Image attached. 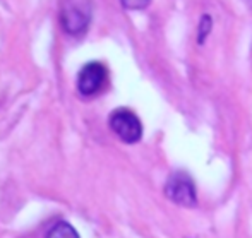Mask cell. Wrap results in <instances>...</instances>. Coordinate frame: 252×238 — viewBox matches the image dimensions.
Instances as JSON below:
<instances>
[{"instance_id": "6da1fadb", "label": "cell", "mask_w": 252, "mask_h": 238, "mask_svg": "<svg viewBox=\"0 0 252 238\" xmlns=\"http://www.w3.org/2000/svg\"><path fill=\"white\" fill-rule=\"evenodd\" d=\"M91 17H93L91 0H60V26L70 36H81L83 33H86Z\"/></svg>"}, {"instance_id": "7a4b0ae2", "label": "cell", "mask_w": 252, "mask_h": 238, "mask_svg": "<svg viewBox=\"0 0 252 238\" xmlns=\"http://www.w3.org/2000/svg\"><path fill=\"white\" fill-rule=\"evenodd\" d=\"M110 129L120 141L134 144L143 137V125L134 112L127 108H119L110 115Z\"/></svg>"}, {"instance_id": "3957f363", "label": "cell", "mask_w": 252, "mask_h": 238, "mask_svg": "<svg viewBox=\"0 0 252 238\" xmlns=\"http://www.w3.org/2000/svg\"><path fill=\"white\" fill-rule=\"evenodd\" d=\"M165 194L170 201L182 208H194L197 204L196 187L190 177L184 172H175L165 185Z\"/></svg>"}, {"instance_id": "277c9868", "label": "cell", "mask_w": 252, "mask_h": 238, "mask_svg": "<svg viewBox=\"0 0 252 238\" xmlns=\"http://www.w3.org/2000/svg\"><path fill=\"white\" fill-rule=\"evenodd\" d=\"M108 72L101 62H90L77 74V91L83 96H94L105 88Z\"/></svg>"}, {"instance_id": "5b68a950", "label": "cell", "mask_w": 252, "mask_h": 238, "mask_svg": "<svg viewBox=\"0 0 252 238\" xmlns=\"http://www.w3.org/2000/svg\"><path fill=\"white\" fill-rule=\"evenodd\" d=\"M47 238H79L77 232L65 221H60L57 223L55 226L48 232Z\"/></svg>"}, {"instance_id": "8992f818", "label": "cell", "mask_w": 252, "mask_h": 238, "mask_svg": "<svg viewBox=\"0 0 252 238\" xmlns=\"http://www.w3.org/2000/svg\"><path fill=\"white\" fill-rule=\"evenodd\" d=\"M211 26H213V21L211 17L208 16V14H204L199 23V34H197V43L202 45L206 40V36H208L209 33H211Z\"/></svg>"}, {"instance_id": "52a82bcc", "label": "cell", "mask_w": 252, "mask_h": 238, "mask_svg": "<svg viewBox=\"0 0 252 238\" xmlns=\"http://www.w3.org/2000/svg\"><path fill=\"white\" fill-rule=\"evenodd\" d=\"M120 2L129 10H141V9H144V7H148L150 0H120Z\"/></svg>"}]
</instances>
